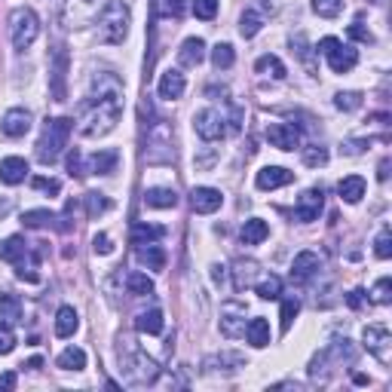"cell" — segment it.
<instances>
[{"label":"cell","mask_w":392,"mask_h":392,"mask_svg":"<svg viewBox=\"0 0 392 392\" xmlns=\"http://www.w3.org/2000/svg\"><path fill=\"white\" fill-rule=\"evenodd\" d=\"M0 129H4L6 138H22V135H28V129H31V111H25V108H10V111L4 114V123H0Z\"/></svg>","instance_id":"15"},{"label":"cell","mask_w":392,"mask_h":392,"mask_svg":"<svg viewBox=\"0 0 392 392\" xmlns=\"http://www.w3.org/2000/svg\"><path fill=\"white\" fill-rule=\"evenodd\" d=\"M187 89V80L178 68H169L163 71V77H159V98H166V102H175V98H181Z\"/></svg>","instance_id":"17"},{"label":"cell","mask_w":392,"mask_h":392,"mask_svg":"<svg viewBox=\"0 0 392 392\" xmlns=\"http://www.w3.org/2000/svg\"><path fill=\"white\" fill-rule=\"evenodd\" d=\"M0 319H6V322L22 319V300L16 298V294H10V291L0 294Z\"/></svg>","instance_id":"34"},{"label":"cell","mask_w":392,"mask_h":392,"mask_svg":"<svg viewBox=\"0 0 392 392\" xmlns=\"http://www.w3.org/2000/svg\"><path fill=\"white\" fill-rule=\"evenodd\" d=\"M83 202H86V215L89 218H98V215H104V212L111 209V200L104 193H98V190H89L83 196Z\"/></svg>","instance_id":"37"},{"label":"cell","mask_w":392,"mask_h":392,"mask_svg":"<svg viewBox=\"0 0 392 392\" xmlns=\"http://www.w3.org/2000/svg\"><path fill=\"white\" fill-rule=\"evenodd\" d=\"M77 328H80L77 310L74 307H59V313H56V334L59 337H71Z\"/></svg>","instance_id":"28"},{"label":"cell","mask_w":392,"mask_h":392,"mask_svg":"<svg viewBox=\"0 0 392 392\" xmlns=\"http://www.w3.org/2000/svg\"><path fill=\"white\" fill-rule=\"evenodd\" d=\"M92 248H95V255H111V252H114V243H111V236H108V233H95V239H92Z\"/></svg>","instance_id":"54"},{"label":"cell","mask_w":392,"mask_h":392,"mask_svg":"<svg viewBox=\"0 0 392 392\" xmlns=\"http://www.w3.org/2000/svg\"><path fill=\"white\" fill-rule=\"evenodd\" d=\"M261 28H264V16L257 13V10H245L243 19H239V34H243L245 40H252Z\"/></svg>","instance_id":"33"},{"label":"cell","mask_w":392,"mask_h":392,"mask_svg":"<svg viewBox=\"0 0 392 392\" xmlns=\"http://www.w3.org/2000/svg\"><path fill=\"white\" fill-rule=\"evenodd\" d=\"M334 108L337 111H359L362 108V92H337L334 95Z\"/></svg>","instance_id":"45"},{"label":"cell","mask_w":392,"mask_h":392,"mask_svg":"<svg viewBox=\"0 0 392 392\" xmlns=\"http://www.w3.org/2000/svg\"><path fill=\"white\" fill-rule=\"evenodd\" d=\"M71 129H74V120H68V117L47 120V126H43V135L37 141V159H40L43 166H52L61 157V150L68 147Z\"/></svg>","instance_id":"4"},{"label":"cell","mask_w":392,"mask_h":392,"mask_svg":"<svg viewBox=\"0 0 392 392\" xmlns=\"http://www.w3.org/2000/svg\"><path fill=\"white\" fill-rule=\"evenodd\" d=\"M319 52L328 59V68L334 71V74H350V71L359 65V52L353 47H346L337 37H322L319 40Z\"/></svg>","instance_id":"7"},{"label":"cell","mask_w":392,"mask_h":392,"mask_svg":"<svg viewBox=\"0 0 392 392\" xmlns=\"http://www.w3.org/2000/svg\"><path fill=\"white\" fill-rule=\"evenodd\" d=\"M346 34H350V37H353L355 43H374V34H371L368 28H365L362 22H353L350 28H346Z\"/></svg>","instance_id":"51"},{"label":"cell","mask_w":392,"mask_h":392,"mask_svg":"<svg viewBox=\"0 0 392 392\" xmlns=\"http://www.w3.org/2000/svg\"><path fill=\"white\" fill-rule=\"evenodd\" d=\"M120 365L126 380L135 383V386H147V383L159 377V365L147 353H141L138 346H132L129 337H120Z\"/></svg>","instance_id":"3"},{"label":"cell","mask_w":392,"mask_h":392,"mask_svg":"<svg viewBox=\"0 0 392 392\" xmlns=\"http://www.w3.org/2000/svg\"><path fill=\"white\" fill-rule=\"evenodd\" d=\"M202 59H206V40H202V37H187L181 43V49H178V61H181V68H196Z\"/></svg>","instance_id":"20"},{"label":"cell","mask_w":392,"mask_h":392,"mask_svg":"<svg viewBox=\"0 0 392 392\" xmlns=\"http://www.w3.org/2000/svg\"><path fill=\"white\" fill-rule=\"evenodd\" d=\"M184 0H157V16L163 19H181L184 16Z\"/></svg>","instance_id":"43"},{"label":"cell","mask_w":392,"mask_h":392,"mask_svg":"<svg viewBox=\"0 0 392 392\" xmlns=\"http://www.w3.org/2000/svg\"><path fill=\"white\" fill-rule=\"evenodd\" d=\"M0 257H4L6 264L13 267H25V261H28V243H25L22 236H10L6 243H0Z\"/></svg>","instance_id":"19"},{"label":"cell","mask_w":392,"mask_h":392,"mask_svg":"<svg viewBox=\"0 0 392 392\" xmlns=\"http://www.w3.org/2000/svg\"><path fill=\"white\" fill-rule=\"evenodd\" d=\"M224 123L227 120H224V114H221L218 108H202L193 117V129H196V135H200L202 141H218L227 132Z\"/></svg>","instance_id":"10"},{"label":"cell","mask_w":392,"mask_h":392,"mask_svg":"<svg viewBox=\"0 0 392 392\" xmlns=\"http://www.w3.org/2000/svg\"><path fill=\"white\" fill-rule=\"evenodd\" d=\"M221 202H224V196L215 187H193L190 190V206L196 215H212V212L221 209Z\"/></svg>","instance_id":"13"},{"label":"cell","mask_w":392,"mask_h":392,"mask_svg":"<svg viewBox=\"0 0 392 392\" xmlns=\"http://www.w3.org/2000/svg\"><path fill=\"white\" fill-rule=\"evenodd\" d=\"M0 389H16V374H0Z\"/></svg>","instance_id":"56"},{"label":"cell","mask_w":392,"mask_h":392,"mask_svg":"<svg viewBox=\"0 0 392 392\" xmlns=\"http://www.w3.org/2000/svg\"><path fill=\"white\" fill-rule=\"evenodd\" d=\"M300 313V300L298 298H288V300H282V334H288L291 331V325H294V319H298Z\"/></svg>","instance_id":"41"},{"label":"cell","mask_w":392,"mask_h":392,"mask_svg":"<svg viewBox=\"0 0 392 392\" xmlns=\"http://www.w3.org/2000/svg\"><path fill=\"white\" fill-rule=\"evenodd\" d=\"M56 215H52V212L49 209H28V212H25V215H22V224L25 227H31V230H43V227H52V224H56Z\"/></svg>","instance_id":"31"},{"label":"cell","mask_w":392,"mask_h":392,"mask_svg":"<svg viewBox=\"0 0 392 392\" xmlns=\"http://www.w3.org/2000/svg\"><path fill=\"white\" fill-rule=\"evenodd\" d=\"M117 150H98V154L89 157V172L92 175H111L117 169Z\"/></svg>","instance_id":"26"},{"label":"cell","mask_w":392,"mask_h":392,"mask_svg":"<svg viewBox=\"0 0 392 392\" xmlns=\"http://www.w3.org/2000/svg\"><path fill=\"white\" fill-rule=\"evenodd\" d=\"M56 365H59L61 371H83L86 368V353L80 350V346H68V350L59 353Z\"/></svg>","instance_id":"29"},{"label":"cell","mask_w":392,"mask_h":392,"mask_svg":"<svg viewBox=\"0 0 392 392\" xmlns=\"http://www.w3.org/2000/svg\"><path fill=\"white\" fill-rule=\"evenodd\" d=\"M245 337H248V343L255 346V350H264V346H270V322L267 319H252V322L245 325Z\"/></svg>","instance_id":"25"},{"label":"cell","mask_w":392,"mask_h":392,"mask_svg":"<svg viewBox=\"0 0 392 392\" xmlns=\"http://www.w3.org/2000/svg\"><path fill=\"white\" fill-rule=\"evenodd\" d=\"M319 267H322V257L316 252H300L291 264V276L294 279H310L313 273H319Z\"/></svg>","instance_id":"23"},{"label":"cell","mask_w":392,"mask_h":392,"mask_svg":"<svg viewBox=\"0 0 392 392\" xmlns=\"http://www.w3.org/2000/svg\"><path fill=\"white\" fill-rule=\"evenodd\" d=\"M129 25H132V13L123 0H108V4L98 10V19H95V34L102 43L108 47H117L129 37Z\"/></svg>","instance_id":"2"},{"label":"cell","mask_w":392,"mask_h":392,"mask_svg":"<svg viewBox=\"0 0 392 392\" xmlns=\"http://www.w3.org/2000/svg\"><path fill=\"white\" fill-rule=\"evenodd\" d=\"M337 193H341V200L350 202V206L362 202V196H365V178L362 175H346L343 181L337 184Z\"/></svg>","instance_id":"24"},{"label":"cell","mask_w":392,"mask_h":392,"mask_svg":"<svg viewBox=\"0 0 392 392\" xmlns=\"http://www.w3.org/2000/svg\"><path fill=\"white\" fill-rule=\"evenodd\" d=\"M16 350V331L10 322H0V355H10Z\"/></svg>","instance_id":"49"},{"label":"cell","mask_w":392,"mask_h":392,"mask_svg":"<svg viewBox=\"0 0 392 392\" xmlns=\"http://www.w3.org/2000/svg\"><path fill=\"white\" fill-rule=\"evenodd\" d=\"M371 300H374L377 307H386L389 300H392V279H389V276L377 279V285L371 288Z\"/></svg>","instance_id":"42"},{"label":"cell","mask_w":392,"mask_h":392,"mask_svg":"<svg viewBox=\"0 0 392 392\" xmlns=\"http://www.w3.org/2000/svg\"><path fill=\"white\" fill-rule=\"evenodd\" d=\"M322 206H325V193L322 187H310V190H304L298 196V206H294V218L304 221V224H310V221H316L319 215H322Z\"/></svg>","instance_id":"12"},{"label":"cell","mask_w":392,"mask_h":392,"mask_svg":"<svg viewBox=\"0 0 392 392\" xmlns=\"http://www.w3.org/2000/svg\"><path fill=\"white\" fill-rule=\"evenodd\" d=\"M343 362H346V365L355 362V350L350 346V341H337V343L328 346V350L316 353L313 362H310V377L328 380L337 368H343Z\"/></svg>","instance_id":"5"},{"label":"cell","mask_w":392,"mask_h":392,"mask_svg":"<svg viewBox=\"0 0 392 392\" xmlns=\"http://www.w3.org/2000/svg\"><path fill=\"white\" fill-rule=\"evenodd\" d=\"M215 13H218V0H193V16H196V19L209 22V19H215Z\"/></svg>","instance_id":"48"},{"label":"cell","mask_w":392,"mask_h":392,"mask_svg":"<svg viewBox=\"0 0 392 392\" xmlns=\"http://www.w3.org/2000/svg\"><path fill=\"white\" fill-rule=\"evenodd\" d=\"M34 190H43V193H49V196H59L61 190V184L56 181V178H34Z\"/></svg>","instance_id":"53"},{"label":"cell","mask_w":392,"mask_h":392,"mask_svg":"<svg viewBox=\"0 0 392 392\" xmlns=\"http://www.w3.org/2000/svg\"><path fill=\"white\" fill-rule=\"evenodd\" d=\"M98 95H89V102L80 111L77 129L83 138H104L108 132L117 129L123 117V83L114 74L95 77Z\"/></svg>","instance_id":"1"},{"label":"cell","mask_w":392,"mask_h":392,"mask_svg":"<svg viewBox=\"0 0 392 392\" xmlns=\"http://www.w3.org/2000/svg\"><path fill=\"white\" fill-rule=\"evenodd\" d=\"M126 288L135 294V298H145V294H154V279H150L147 273H129Z\"/></svg>","instance_id":"36"},{"label":"cell","mask_w":392,"mask_h":392,"mask_svg":"<svg viewBox=\"0 0 392 392\" xmlns=\"http://www.w3.org/2000/svg\"><path fill=\"white\" fill-rule=\"evenodd\" d=\"M304 163H307L310 169L325 166V163H328V150H325L322 145H310V147H304Z\"/></svg>","instance_id":"47"},{"label":"cell","mask_w":392,"mask_h":392,"mask_svg":"<svg viewBox=\"0 0 392 392\" xmlns=\"http://www.w3.org/2000/svg\"><path fill=\"white\" fill-rule=\"evenodd\" d=\"M291 47L298 49L300 61H304V65H307V68L316 74V68H313V59H310V47H307V37H304V34H298V37H291Z\"/></svg>","instance_id":"50"},{"label":"cell","mask_w":392,"mask_h":392,"mask_svg":"<svg viewBox=\"0 0 392 392\" xmlns=\"http://www.w3.org/2000/svg\"><path fill=\"white\" fill-rule=\"evenodd\" d=\"M233 61H236V52L230 43H218L215 49H212V65H215L218 71H227V68H233Z\"/></svg>","instance_id":"38"},{"label":"cell","mask_w":392,"mask_h":392,"mask_svg":"<svg viewBox=\"0 0 392 392\" xmlns=\"http://www.w3.org/2000/svg\"><path fill=\"white\" fill-rule=\"evenodd\" d=\"M163 233H166L163 227L135 224V227H132V243H135V245H147V243H157V239H163Z\"/></svg>","instance_id":"35"},{"label":"cell","mask_w":392,"mask_h":392,"mask_svg":"<svg viewBox=\"0 0 392 392\" xmlns=\"http://www.w3.org/2000/svg\"><path fill=\"white\" fill-rule=\"evenodd\" d=\"M362 343L377 362H383V365L392 362V334H389L386 325H365Z\"/></svg>","instance_id":"8"},{"label":"cell","mask_w":392,"mask_h":392,"mask_svg":"<svg viewBox=\"0 0 392 392\" xmlns=\"http://www.w3.org/2000/svg\"><path fill=\"white\" fill-rule=\"evenodd\" d=\"M255 291H257V298H264V300H276L282 294V279L279 276H267L264 282L255 285Z\"/></svg>","instance_id":"40"},{"label":"cell","mask_w":392,"mask_h":392,"mask_svg":"<svg viewBox=\"0 0 392 392\" xmlns=\"http://www.w3.org/2000/svg\"><path fill=\"white\" fill-rule=\"evenodd\" d=\"M243 243L245 245H261L267 236H270V227H267V221H261V218H252V221H245L243 224Z\"/></svg>","instance_id":"27"},{"label":"cell","mask_w":392,"mask_h":392,"mask_svg":"<svg viewBox=\"0 0 392 392\" xmlns=\"http://www.w3.org/2000/svg\"><path fill=\"white\" fill-rule=\"evenodd\" d=\"M245 304L239 300H227L221 307V334L224 337H243L245 334Z\"/></svg>","instance_id":"11"},{"label":"cell","mask_w":392,"mask_h":392,"mask_svg":"<svg viewBox=\"0 0 392 392\" xmlns=\"http://www.w3.org/2000/svg\"><path fill=\"white\" fill-rule=\"evenodd\" d=\"M25 178H28V163H25L22 157H4L0 159V181L4 184H22Z\"/></svg>","instance_id":"18"},{"label":"cell","mask_w":392,"mask_h":392,"mask_svg":"<svg viewBox=\"0 0 392 392\" xmlns=\"http://www.w3.org/2000/svg\"><path fill=\"white\" fill-rule=\"evenodd\" d=\"M343 10V0H313V13L322 19H337Z\"/></svg>","instance_id":"44"},{"label":"cell","mask_w":392,"mask_h":392,"mask_svg":"<svg viewBox=\"0 0 392 392\" xmlns=\"http://www.w3.org/2000/svg\"><path fill=\"white\" fill-rule=\"evenodd\" d=\"M212 279H215V282H224V267H221V264L212 267Z\"/></svg>","instance_id":"58"},{"label":"cell","mask_w":392,"mask_h":392,"mask_svg":"<svg viewBox=\"0 0 392 392\" xmlns=\"http://www.w3.org/2000/svg\"><path fill=\"white\" fill-rule=\"evenodd\" d=\"M49 95H52V102H68V52H65V47H59L56 56H52Z\"/></svg>","instance_id":"9"},{"label":"cell","mask_w":392,"mask_h":392,"mask_svg":"<svg viewBox=\"0 0 392 392\" xmlns=\"http://www.w3.org/2000/svg\"><path fill=\"white\" fill-rule=\"evenodd\" d=\"M257 261H252V257H239V261L233 264V285H236V291H243V288H252L255 279H257Z\"/></svg>","instance_id":"21"},{"label":"cell","mask_w":392,"mask_h":392,"mask_svg":"<svg viewBox=\"0 0 392 392\" xmlns=\"http://www.w3.org/2000/svg\"><path fill=\"white\" fill-rule=\"evenodd\" d=\"M138 257H141V264H145L147 270H163V267H166V252L157 243L138 245Z\"/></svg>","instance_id":"30"},{"label":"cell","mask_w":392,"mask_h":392,"mask_svg":"<svg viewBox=\"0 0 392 392\" xmlns=\"http://www.w3.org/2000/svg\"><path fill=\"white\" fill-rule=\"evenodd\" d=\"M371 4H383V0H371Z\"/></svg>","instance_id":"59"},{"label":"cell","mask_w":392,"mask_h":392,"mask_svg":"<svg viewBox=\"0 0 392 392\" xmlns=\"http://www.w3.org/2000/svg\"><path fill=\"white\" fill-rule=\"evenodd\" d=\"M267 141L279 150H294L300 147V132L291 123H273V126H267Z\"/></svg>","instance_id":"14"},{"label":"cell","mask_w":392,"mask_h":392,"mask_svg":"<svg viewBox=\"0 0 392 392\" xmlns=\"http://www.w3.org/2000/svg\"><path fill=\"white\" fill-rule=\"evenodd\" d=\"M145 206L147 209H175L178 206V193L172 187H147L145 190Z\"/></svg>","instance_id":"22"},{"label":"cell","mask_w":392,"mask_h":392,"mask_svg":"<svg viewBox=\"0 0 392 392\" xmlns=\"http://www.w3.org/2000/svg\"><path fill=\"white\" fill-rule=\"evenodd\" d=\"M377 178H380V181H386V178H389V159H383V163H380Z\"/></svg>","instance_id":"57"},{"label":"cell","mask_w":392,"mask_h":392,"mask_svg":"<svg viewBox=\"0 0 392 392\" xmlns=\"http://www.w3.org/2000/svg\"><path fill=\"white\" fill-rule=\"evenodd\" d=\"M255 71H257V74H270L273 80H282L285 77V65L276 56H261V59L255 61Z\"/></svg>","instance_id":"39"},{"label":"cell","mask_w":392,"mask_h":392,"mask_svg":"<svg viewBox=\"0 0 392 392\" xmlns=\"http://www.w3.org/2000/svg\"><path fill=\"white\" fill-rule=\"evenodd\" d=\"M135 328L141 334H163V313L159 310H147L135 319Z\"/></svg>","instance_id":"32"},{"label":"cell","mask_w":392,"mask_h":392,"mask_svg":"<svg viewBox=\"0 0 392 392\" xmlns=\"http://www.w3.org/2000/svg\"><path fill=\"white\" fill-rule=\"evenodd\" d=\"M68 175H71V178H83V175H86L80 150H71V154H68Z\"/></svg>","instance_id":"52"},{"label":"cell","mask_w":392,"mask_h":392,"mask_svg":"<svg viewBox=\"0 0 392 392\" xmlns=\"http://www.w3.org/2000/svg\"><path fill=\"white\" fill-rule=\"evenodd\" d=\"M37 34H40V19H37V13H34V10L19 6V10L10 13V37H13V47L19 52L28 49L31 43L37 40Z\"/></svg>","instance_id":"6"},{"label":"cell","mask_w":392,"mask_h":392,"mask_svg":"<svg viewBox=\"0 0 392 392\" xmlns=\"http://www.w3.org/2000/svg\"><path fill=\"white\" fill-rule=\"evenodd\" d=\"M362 300H365V291H362V288H355V291H350V298H346V304H350L353 310H359V307H362Z\"/></svg>","instance_id":"55"},{"label":"cell","mask_w":392,"mask_h":392,"mask_svg":"<svg viewBox=\"0 0 392 392\" xmlns=\"http://www.w3.org/2000/svg\"><path fill=\"white\" fill-rule=\"evenodd\" d=\"M291 181H294V172H288V169H282V166H264L261 172L255 175L257 190H276V187H285Z\"/></svg>","instance_id":"16"},{"label":"cell","mask_w":392,"mask_h":392,"mask_svg":"<svg viewBox=\"0 0 392 392\" xmlns=\"http://www.w3.org/2000/svg\"><path fill=\"white\" fill-rule=\"evenodd\" d=\"M374 255H377L380 261L392 257V233H389V227H383L377 233V239H374Z\"/></svg>","instance_id":"46"}]
</instances>
